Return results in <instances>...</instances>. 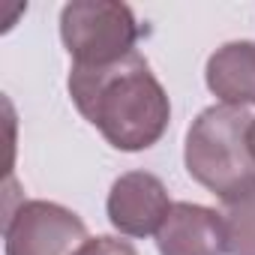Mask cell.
Segmentation results:
<instances>
[{
  "instance_id": "cell-1",
  "label": "cell",
  "mask_w": 255,
  "mask_h": 255,
  "mask_svg": "<svg viewBox=\"0 0 255 255\" xmlns=\"http://www.w3.org/2000/svg\"><path fill=\"white\" fill-rule=\"evenodd\" d=\"M69 96L117 150H147L168 129V96L141 54L108 66H72Z\"/></svg>"
},
{
  "instance_id": "cell-2",
  "label": "cell",
  "mask_w": 255,
  "mask_h": 255,
  "mask_svg": "<svg viewBox=\"0 0 255 255\" xmlns=\"http://www.w3.org/2000/svg\"><path fill=\"white\" fill-rule=\"evenodd\" d=\"M252 114L234 105H213L186 132V171L225 204L255 192V156L249 150Z\"/></svg>"
},
{
  "instance_id": "cell-3",
  "label": "cell",
  "mask_w": 255,
  "mask_h": 255,
  "mask_svg": "<svg viewBox=\"0 0 255 255\" xmlns=\"http://www.w3.org/2000/svg\"><path fill=\"white\" fill-rule=\"evenodd\" d=\"M60 36L75 66H108L135 54L138 24L123 3L75 0L60 12Z\"/></svg>"
},
{
  "instance_id": "cell-4",
  "label": "cell",
  "mask_w": 255,
  "mask_h": 255,
  "mask_svg": "<svg viewBox=\"0 0 255 255\" xmlns=\"http://www.w3.org/2000/svg\"><path fill=\"white\" fill-rule=\"evenodd\" d=\"M84 243V222L54 201H21L6 216V255H75Z\"/></svg>"
},
{
  "instance_id": "cell-5",
  "label": "cell",
  "mask_w": 255,
  "mask_h": 255,
  "mask_svg": "<svg viewBox=\"0 0 255 255\" xmlns=\"http://www.w3.org/2000/svg\"><path fill=\"white\" fill-rule=\"evenodd\" d=\"M171 207L174 204L168 201L162 180L147 171H129L117 177L108 192V219L120 234L129 237L159 234Z\"/></svg>"
},
{
  "instance_id": "cell-6",
  "label": "cell",
  "mask_w": 255,
  "mask_h": 255,
  "mask_svg": "<svg viewBox=\"0 0 255 255\" xmlns=\"http://www.w3.org/2000/svg\"><path fill=\"white\" fill-rule=\"evenodd\" d=\"M156 246L162 255H225V219L210 207L180 201L165 216Z\"/></svg>"
},
{
  "instance_id": "cell-7",
  "label": "cell",
  "mask_w": 255,
  "mask_h": 255,
  "mask_svg": "<svg viewBox=\"0 0 255 255\" xmlns=\"http://www.w3.org/2000/svg\"><path fill=\"white\" fill-rule=\"evenodd\" d=\"M207 87L222 105H255V42H228L207 60Z\"/></svg>"
},
{
  "instance_id": "cell-8",
  "label": "cell",
  "mask_w": 255,
  "mask_h": 255,
  "mask_svg": "<svg viewBox=\"0 0 255 255\" xmlns=\"http://www.w3.org/2000/svg\"><path fill=\"white\" fill-rule=\"evenodd\" d=\"M222 219L228 255H255V192L237 204H228Z\"/></svg>"
},
{
  "instance_id": "cell-9",
  "label": "cell",
  "mask_w": 255,
  "mask_h": 255,
  "mask_svg": "<svg viewBox=\"0 0 255 255\" xmlns=\"http://www.w3.org/2000/svg\"><path fill=\"white\" fill-rule=\"evenodd\" d=\"M75 255H138L126 240H117V237H96V240H87Z\"/></svg>"
},
{
  "instance_id": "cell-10",
  "label": "cell",
  "mask_w": 255,
  "mask_h": 255,
  "mask_svg": "<svg viewBox=\"0 0 255 255\" xmlns=\"http://www.w3.org/2000/svg\"><path fill=\"white\" fill-rule=\"evenodd\" d=\"M249 150H252V156H255V120H252V126H249Z\"/></svg>"
}]
</instances>
